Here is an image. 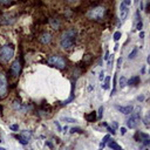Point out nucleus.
Listing matches in <instances>:
<instances>
[{
	"label": "nucleus",
	"instance_id": "obj_1",
	"mask_svg": "<svg viewBox=\"0 0 150 150\" xmlns=\"http://www.w3.org/2000/svg\"><path fill=\"white\" fill-rule=\"evenodd\" d=\"M76 35H78V32H76V29H74V28L65 31L64 33H62L61 39H60L61 47L64 49L72 48L75 45V41H76Z\"/></svg>",
	"mask_w": 150,
	"mask_h": 150
},
{
	"label": "nucleus",
	"instance_id": "obj_2",
	"mask_svg": "<svg viewBox=\"0 0 150 150\" xmlns=\"http://www.w3.org/2000/svg\"><path fill=\"white\" fill-rule=\"evenodd\" d=\"M106 13H107L106 7L96 6V7L90 8L88 12H87V18L90 19V20H94V21H101L104 18Z\"/></svg>",
	"mask_w": 150,
	"mask_h": 150
},
{
	"label": "nucleus",
	"instance_id": "obj_3",
	"mask_svg": "<svg viewBox=\"0 0 150 150\" xmlns=\"http://www.w3.org/2000/svg\"><path fill=\"white\" fill-rule=\"evenodd\" d=\"M47 64L58 69H65L67 66V61L61 55H51L47 59Z\"/></svg>",
	"mask_w": 150,
	"mask_h": 150
},
{
	"label": "nucleus",
	"instance_id": "obj_4",
	"mask_svg": "<svg viewBox=\"0 0 150 150\" xmlns=\"http://www.w3.org/2000/svg\"><path fill=\"white\" fill-rule=\"evenodd\" d=\"M14 56V47L12 45H5L0 49V58L4 61H9Z\"/></svg>",
	"mask_w": 150,
	"mask_h": 150
},
{
	"label": "nucleus",
	"instance_id": "obj_5",
	"mask_svg": "<svg viewBox=\"0 0 150 150\" xmlns=\"http://www.w3.org/2000/svg\"><path fill=\"white\" fill-rule=\"evenodd\" d=\"M8 93V81L5 73L0 72V98H4L7 96Z\"/></svg>",
	"mask_w": 150,
	"mask_h": 150
},
{
	"label": "nucleus",
	"instance_id": "obj_6",
	"mask_svg": "<svg viewBox=\"0 0 150 150\" xmlns=\"http://www.w3.org/2000/svg\"><path fill=\"white\" fill-rule=\"evenodd\" d=\"M21 72V61L19 59L14 60L11 65V75L13 78H18Z\"/></svg>",
	"mask_w": 150,
	"mask_h": 150
},
{
	"label": "nucleus",
	"instance_id": "obj_7",
	"mask_svg": "<svg viewBox=\"0 0 150 150\" xmlns=\"http://www.w3.org/2000/svg\"><path fill=\"white\" fill-rule=\"evenodd\" d=\"M139 123H140V114H139V112H135V114L131 115V117H129V119L127 120V126H128L130 129L137 128Z\"/></svg>",
	"mask_w": 150,
	"mask_h": 150
},
{
	"label": "nucleus",
	"instance_id": "obj_8",
	"mask_svg": "<svg viewBox=\"0 0 150 150\" xmlns=\"http://www.w3.org/2000/svg\"><path fill=\"white\" fill-rule=\"evenodd\" d=\"M115 108H116L120 112L124 114V115L131 114L133 110H134V107H133V106H115Z\"/></svg>",
	"mask_w": 150,
	"mask_h": 150
},
{
	"label": "nucleus",
	"instance_id": "obj_9",
	"mask_svg": "<svg viewBox=\"0 0 150 150\" xmlns=\"http://www.w3.org/2000/svg\"><path fill=\"white\" fill-rule=\"evenodd\" d=\"M128 13H129V7H127L126 5H123L121 3L120 5V17H121V20L124 21L128 17Z\"/></svg>",
	"mask_w": 150,
	"mask_h": 150
},
{
	"label": "nucleus",
	"instance_id": "obj_10",
	"mask_svg": "<svg viewBox=\"0 0 150 150\" xmlns=\"http://www.w3.org/2000/svg\"><path fill=\"white\" fill-rule=\"evenodd\" d=\"M14 21V18L12 14H3L0 17V23L1 25H9Z\"/></svg>",
	"mask_w": 150,
	"mask_h": 150
},
{
	"label": "nucleus",
	"instance_id": "obj_11",
	"mask_svg": "<svg viewBox=\"0 0 150 150\" xmlns=\"http://www.w3.org/2000/svg\"><path fill=\"white\" fill-rule=\"evenodd\" d=\"M51 41H52V35L49 34V33H44L40 36V42L44 44V45H48Z\"/></svg>",
	"mask_w": 150,
	"mask_h": 150
},
{
	"label": "nucleus",
	"instance_id": "obj_12",
	"mask_svg": "<svg viewBox=\"0 0 150 150\" xmlns=\"http://www.w3.org/2000/svg\"><path fill=\"white\" fill-rule=\"evenodd\" d=\"M140 81H141V79H140V76L139 75H136V76H133L129 81H127V84H129V86H133V87H135V86H137L140 83Z\"/></svg>",
	"mask_w": 150,
	"mask_h": 150
},
{
	"label": "nucleus",
	"instance_id": "obj_13",
	"mask_svg": "<svg viewBox=\"0 0 150 150\" xmlns=\"http://www.w3.org/2000/svg\"><path fill=\"white\" fill-rule=\"evenodd\" d=\"M21 139L23 140V141H26V142H28L29 141V139L32 137V133L31 131H27V130H23V131H21L20 133V135H19Z\"/></svg>",
	"mask_w": 150,
	"mask_h": 150
},
{
	"label": "nucleus",
	"instance_id": "obj_14",
	"mask_svg": "<svg viewBox=\"0 0 150 150\" xmlns=\"http://www.w3.org/2000/svg\"><path fill=\"white\" fill-rule=\"evenodd\" d=\"M84 119L88 121V122H95L96 121V119H97V116H96V111H92L90 114H86L84 115Z\"/></svg>",
	"mask_w": 150,
	"mask_h": 150
},
{
	"label": "nucleus",
	"instance_id": "obj_15",
	"mask_svg": "<svg viewBox=\"0 0 150 150\" xmlns=\"http://www.w3.org/2000/svg\"><path fill=\"white\" fill-rule=\"evenodd\" d=\"M108 147H109L110 149H112V150H123V149L121 148V145H119L115 141H109Z\"/></svg>",
	"mask_w": 150,
	"mask_h": 150
},
{
	"label": "nucleus",
	"instance_id": "obj_16",
	"mask_svg": "<svg viewBox=\"0 0 150 150\" xmlns=\"http://www.w3.org/2000/svg\"><path fill=\"white\" fill-rule=\"evenodd\" d=\"M51 25L54 29H58L60 27V21L58 19H56V21H55V19H51Z\"/></svg>",
	"mask_w": 150,
	"mask_h": 150
},
{
	"label": "nucleus",
	"instance_id": "obj_17",
	"mask_svg": "<svg viewBox=\"0 0 150 150\" xmlns=\"http://www.w3.org/2000/svg\"><path fill=\"white\" fill-rule=\"evenodd\" d=\"M137 53H139V49H137V48H134L133 49V51L130 52V54H129V60H133V59H135L136 58V55H137Z\"/></svg>",
	"mask_w": 150,
	"mask_h": 150
},
{
	"label": "nucleus",
	"instance_id": "obj_18",
	"mask_svg": "<svg viewBox=\"0 0 150 150\" xmlns=\"http://www.w3.org/2000/svg\"><path fill=\"white\" fill-rule=\"evenodd\" d=\"M62 121L67 122V123H76L78 122L76 119H72V117H62Z\"/></svg>",
	"mask_w": 150,
	"mask_h": 150
},
{
	"label": "nucleus",
	"instance_id": "obj_19",
	"mask_svg": "<svg viewBox=\"0 0 150 150\" xmlns=\"http://www.w3.org/2000/svg\"><path fill=\"white\" fill-rule=\"evenodd\" d=\"M109 81H110V76H106L104 79V84H102L103 89H108L109 88Z\"/></svg>",
	"mask_w": 150,
	"mask_h": 150
},
{
	"label": "nucleus",
	"instance_id": "obj_20",
	"mask_svg": "<svg viewBox=\"0 0 150 150\" xmlns=\"http://www.w3.org/2000/svg\"><path fill=\"white\" fill-rule=\"evenodd\" d=\"M126 84H127V79L124 76H121L120 78V87L123 88V87H126Z\"/></svg>",
	"mask_w": 150,
	"mask_h": 150
},
{
	"label": "nucleus",
	"instance_id": "obj_21",
	"mask_svg": "<svg viewBox=\"0 0 150 150\" xmlns=\"http://www.w3.org/2000/svg\"><path fill=\"white\" fill-rule=\"evenodd\" d=\"M102 114H103V107L101 106V107H100L98 108V111H97V120H101L102 119Z\"/></svg>",
	"mask_w": 150,
	"mask_h": 150
},
{
	"label": "nucleus",
	"instance_id": "obj_22",
	"mask_svg": "<svg viewBox=\"0 0 150 150\" xmlns=\"http://www.w3.org/2000/svg\"><path fill=\"white\" fill-rule=\"evenodd\" d=\"M14 108L17 109V110H22L23 109V107H22V104L20 103V102H18V101H14Z\"/></svg>",
	"mask_w": 150,
	"mask_h": 150
},
{
	"label": "nucleus",
	"instance_id": "obj_23",
	"mask_svg": "<svg viewBox=\"0 0 150 150\" xmlns=\"http://www.w3.org/2000/svg\"><path fill=\"white\" fill-rule=\"evenodd\" d=\"M69 133H70V134H75V133H83V131H82L81 128H72Z\"/></svg>",
	"mask_w": 150,
	"mask_h": 150
},
{
	"label": "nucleus",
	"instance_id": "obj_24",
	"mask_svg": "<svg viewBox=\"0 0 150 150\" xmlns=\"http://www.w3.org/2000/svg\"><path fill=\"white\" fill-rule=\"evenodd\" d=\"M143 28V21L141 20V21H137V25H136V29H139V31H141Z\"/></svg>",
	"mask_w": 150,
	"mask_h": 150
},
{
	"label": "nucleus",
	"instance_id": "obj_25",
	"mask_svg": "<svg viewBox=\"0 0 150 150\" xmlns=\"http://www.w3.org/2000/svg\"><path fill=\"white\" fill-rule=\"evenodd\" d=\"M120 38H121V32H119V31L115 32V33H114V40H115V41H119Z\"/></svg>",
	"mask_w": 150,
	"mask_h": 150
},
{
	"label": "nucleus",
	"instance_id": "obj_26",
	"mask_svg": "<svg viewBox=\"0 0 150 150\" xmlns=\"http://www.w3.org/2000/svg\"><path fill=\"white\" fill-rule=\"evenodd\" d=\"M9 129L13 130V131H17V130H19V126H18V124H11Z\"/></svg>",
	"mask_w": 150,
	"mask_h": 150
},
{
	"label": "nucleus",
	"instance_id": "obj_27",
	"mask_svg": "<svg viewBox=\"0 0 150 150\" xmlns=\"http://www.w3.org/2000/svg\"><path fill=\"white\" fill-rule=\"evenodd\" d=\"M17 139H18V140H19V142H20V143H21V144H22V145H26V144H28V142H26V141H23V140H22V139H21V137H20V136H19V135H18V136H17Z\"/></svg>",
	"mask_w": 150,
	"mask_h": 150
},
{
	"label": "nucleus",
	"instance_id": "obj_28",
	"mask_svg": "<svg viewBox=\"0 0 150 150\" xmlns=\"http://www.w3.org/2000/svg\"><path fill=\"white\" fill-rule=\"evenodd\" d=\"M109 140H110V136H109V135H106V136L103 137V140H102V142H101V143H104V144H106Z\"/></svg>",
	"mask_w": 150,
	"mask_h": 150
},
{
	"label": "nucleus",
	"instance_id": "obj_29",
	"mask_svg": "<svg viewBox=\"0 0 150 150\" xmlns=\"http://www.w3.org/2000/svg\"><path fill=\"white\" fill-rule=\"evenodd\" d=\"M144 124L147 127H149V115H147L145 117H144Z\"/></svg>",
	"mask_w": 150,
	"mask_h": 150
},
{
	"label": "nucleus",
	"instance_id": "obj_30",
	"mask_svg": "<svg viewBox=\"0 0 150 150\" xmlns=\"http://www.w3.org/2000/svg\"><path fill=\"white\" fill-rule=\"evenodd\" d=\"M107 130H108V131H109L110 134H112V135H115V130H114V129H112V128H110L109 126L107 127Z\"/></svg>",
	"mask_w": 150,
	"mask_h": 150
},
{
	"label": "nucleus",
	"instance_id": "obj_31",
	"mask_svg": "<svg viewBox=\"0 0 150 150\" xmlns=\"http://www.w3.org/2000/svg\"><path fill=\"white\" fill-rule=\"evenodd\" d=\"M103 60H109V52L108 51H106V53H104V56H103Z\"/></svg>",
	"mask_w": 150,
	"mask_h": 150
},
{
	"label": "nucleus",
	"instance_id": "obj_32",
	"mask_svg": "<svg viewBox=\"0 0 150 150\" xmlns=\"http://www.w3.org/2000/svg\"><path fill=\"white\" fill-rule=\"evenodd\" d=\"M103 78H104V72L102 70L101 73H100V76H98V79H100V81H102V80H103Z\"/></svg>",
	"mask_w": 150,
	"mask_h": 150
},
{
	"label": "nucleus",
	"instance_id": "obj_33",
	"mask_svg": "<svg viewBox=\"0 0 150 150\" xmlns=\"http://www.w3.org/2000/svg\"><path fill=\"white\" fill-rule=\"evenodd\" d=\"M0 4H1V5H12V4H14V3H11V1H1V0H0Z\"/></svg>",
	"mask_w": 150,
	"mask_h": 150
},
{
	"label": "nucleus",
	"instance_id": "obj_34",
	"mask_svg": "<svg viewBox=\"0 0 150 150\" xmlns=\"http://www.w3.org/2000/svg\"><path fill=\"white\" fill-rule=\"evenodd\" d=\"M55 126H56V128L59 129V131H61V130H62V128H61V126H60V123H59L58 121L55 122Z\"/></svg>",
	"mask_w": 150,
	"mask_h": 150
},
{
	"label": "nucleus",
	"instance_id": "obj_35",
	"mask_svg": "<svg viewBox=\"0 0 150 150\" xmlns=\"http://www.w3.org/2000/svg\"><path fill=\"white\" fill-rule=\"evenodd\" d=\"M121 65H122V58H120V59L117 60V67H119V68L121 67Z\"/></svg>",
	"mask_w": 150,
	"mask_h": 150
},
{
	"label": "nucleus",
	"instance_id": "obj_36",
	"mask_svg": "<svg viewBox=\"0 0 150 150\" xmlns=\"http://www.w3.org/2000/svg\"><path fill=\"white\" fill-rule=\"evenodd\" d=\"M111 126H112V129H114V130H115V129H116V128L119 127V126H117V123H116V122H112V123H111Z\"/></svg>",
	"mask_w": 150,
	"mask_h": 150
},
{
	"label": "nucleus",
	"instance_id": "obj_37",
	"mask_svg": "<svg viewBox=\"0 0 150 150\" xmlns=\"http://www.w3.org/2000/svg\"><path fill=\"white\" fill-rule=\"evenodd\" d=\"M120 130H121V135H124V134L127 133V129H126V128H121Z\"/></svg>",
	"mask_w": 150,
	"mask_h": 150
},
{
	"label": "nucleus",
	"instance_id": "obj_38",
	"mask_svg": "<svg viewBox=\"0 0 150 150\" xmlns=\"http://www.w3.org/2000/svg\"><path fill=\"white\" fill-rule=\"evenodd\" d=\"M149 143H150V142H149V140H144V141H143V144H144V145H147V147L149 145Z\"/></svg>",
	"mask_w": 150,
	"mask_h": 150
},
{
	"label": "nucleus",
	"instance_id": "obj_39",
	"mask_svg": "<svg viewBox=\"0 0 150 150\" xmlns=\"http://www.w3.org/2000/svg\"><path fill=\"white\" fill-rule=\"evenodd\" d=\"M137 100H139V101H143V100H144V96H143V95H141V96L137 97Z\"/></svg>",
	"mask_w": 150,
	"mask_h": 150
},
{
	"label": "nucleus",
	"instance_id": "obj_40",
	"mask_svg": "<svg viewBox=\"0 0 150 150\" xmlns=\"http://www.w3.org/2000/svg\"><path fill=\"white\" fill-rule=\"evenodd\" d=\"M93 90V84H89L88 86V92H92Z\"/></svg>",
	"mask_w": 150,
	"mask_h": 150
},
{
	"label": "nucleus",
	"instance_id": "obj_41",
	"mask_svg": "<svg viewBox=\"0 0 150 150\" xmlns=\"http://www.w3.org/2000/svg\"><path fill=\"white\" fill-rule=\"evenodd\" d=\"M140 9H143V1L140 3Z\"/></svg>",
	"mask_w": 150,
	"mask_h": 150
},
{
	"label": "nucleus",
	"instance_id": "obj_42",
	"mask_svg": "<svg viewBox=\"0 0 150 150\" xmlns=\"http://www.w3.org/2000/svg\"><path fill=\"white\" fill-rule=\"evenodd\" d=\"M140 38H141V39H142V38H144V33H143V32L140 33Z\"/></svg>",
	"mask_w": 150,
	"mask_h": 150
},
{
	"label": "nucleus",
	"instance_id": "obj_43",
	"mask_svg": "<svg viewBox=\"0 0 150 150\" xmlns=\"http://www.w3.org/2000/svg\"><path fill=\"white\" fill-rule=\"evenodd\" d=\"M0 150H6L5 148H1V147H0Z\"/></svg>",
	"mask_w": 150,
	"mask_h": 150
}]
</instances>
